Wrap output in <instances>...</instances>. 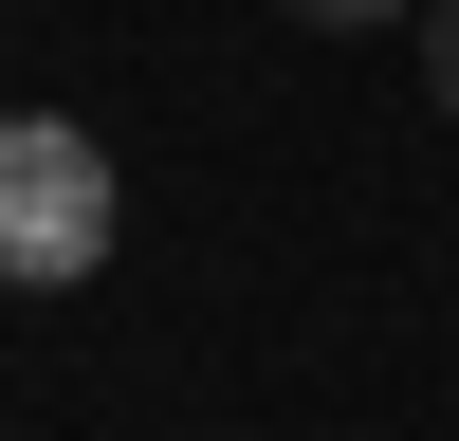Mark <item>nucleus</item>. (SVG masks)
I'll return each mask as SVG.
<instances>
[{"label": "nucleus", "mask_w": 459, "mask_h": 441, "mask_svg": "<svg viewBox=\"0 0 459 441\" xmlns=\"http://www.w3.org/2000/svg\"><path fill=\"white\" fill-rule=\"evenodd\" d=\"M276 19H313V37H368V19H423V0H276Z\"/></svg>", "instance_id": "3"}, {"label": "nucleus", "mask_w": 459, "mask_h": 441, "mask_svg": "<svg viewBox=\"0 0 459 441\" xmlns=\"http://www.w3.org/2000/svg\"><path fill=\"white\" fill-rule=\"evenodd\" d=\"M404 37H423V92L459 110V0H423V19H404Z\"/></svg>", "instance_id": "2"}, {"label": "nucleus", "mask_w": 459, "mask_h": 441, "mask_svg": "<svg viewBox=\"0 0 459 441\" xmlns=\"http://www.w3.org/2000/svg\"><path fill=\"white\" fill-rule=\"evenodd\" d=\"M110 220H129L110 147L74 129V110H0V276H19V294H74L110 257Z\"/></svg>", "instance_id": "1"}]
</instances>
